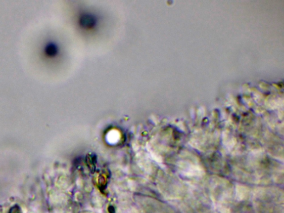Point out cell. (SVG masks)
I'll use <instances>...</instances> for the list:
<instances>
[{"mask_svg": "<svg viewBox=\"0 0 284 213\" xmlns=\"http://www.w3.org/2000/svg\"><path fill=\"white\" fill-rule=\"evenodd\" d=\"M96 23V21L92 15H84L82 16L80 19V24L83 28H91L94 27Z\"/></svg>", "mask_w": 284, "mask_h": 213, "instance_id": "cell-1", "label": "cell"}]
</instances>
